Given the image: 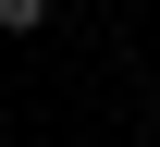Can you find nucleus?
<instances>
[{
  "label": "nucleus",
  "instance_id": "nucleus-1",
  "mask_svg": "<svg viewBox=\"0 0 160 147\" xmlns=\"http://www.w3.org/2000/svg\"><path fill=\"white\" fill-rule=\"evenodd\" d=\"M49 25V0H0V37H37Z\"/></svg>",
  "mask_w": 160,
  "mask_h": 147
}]
</instances>
